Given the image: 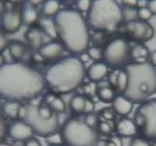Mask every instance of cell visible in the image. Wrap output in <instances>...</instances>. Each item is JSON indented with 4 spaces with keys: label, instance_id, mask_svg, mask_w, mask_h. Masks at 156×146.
I'll list each match as a JSON object with an SVG mask.
<instances>
[{
    "label": "cell",
    "instance_id": "obj_1",
    "mask_svg": "<svg viewBox=\"0 0 156 146\" xmlns=\"http://www.w3.org/2000/svg\"><path fill=\"white\" fill-rule=\"evenodd\" d=\"M44 76L37 69L20 62L0 67V96L12 101H30L42 93Z\"/></svg>",
    "mask_w": 156,
    "mask_h": 146
},
{
    "label": "cell",
    "instance_id": "obj_2",
    "mask_svg": "<svg viewBox=\"0 0 156 146\" xmlns=\"http://www.w3.org/2000/svg\"><path fill=\"white\" fill-rule=\"evenodd\" d=\"M55 23L64 48L73 54L87 51L90 40V27L81 12L73 9H62L55 16Z\"/></svg>",
    "mask_w": 156,
    "mask_h": 146
},
{
    "label": "cell",
    "instance_id": "obj_3",
    "mask_svg": "<svg viewBox=\"0 0 156 146\" xmlns=\"http://www.w3.org/2000/svg\"><path fill=\"white\" fill-rule=\"evenodd\" d=\"M86 75L84 64L76 56H68L55 61L44 75L45 84L55 93L68 94L83 82Z\"/></svg>",
    "mask_w": 156,
    "mask_h": 146
},
{
    "label": "cell",
    "instance_id": "obj_4",
    "mask_svg": "<svg viewBox=\"0 0 156 146\" xmlns=\"http://www.w3.org/2000/svg\"><path fill=\"white\" fill-rule=\"evenodd\" d=\"M128 85L122 93L133 103H143L156 94V67L151 62H132L126 66Z\"/></svg>",
    "mask_w": 156,
    "mask_h": 146
},
{
    "label": "cell",
    "instance_id": "obj_5",
    "mask_svg": "<svg viewBox=\"0 0 156 146\" xmlns=\"http://www.w3.org/2000/svg\"><path fill=\"white\" fill-rule=\"evenodd\" d=\"M123 21L122 10L116 0H92L87 12L89 27L96 31L112 33Z\"/></svg>",
    "mask_w": 156,
    "mask_h": 146
},
{
    "label": "cell",
    "instance_id": "obj_6",
    "mask_svg": "<svg viewBox=\"0 0 156 146\" xmlns=\"http://www.w3.org/2000/svg\"><path fill=\"white\" fill-rule=\"evenodd\" d=\"M61 134L66 146H96L99 141L95 128L77 119H70L64 123Z\"/></svg>",
    "mask_w": 156,
    "mask_h": 146
},
{
    "label": "cell",
    "instance_id": "obj_7",
    "mask_svg": "<svg viewBox=\"0 0 156 146\" xmlns=\"http://www.w3.org/2000/svg\"><path fill=\"white\" fill-rule=\"evenodd\" d=\"M131 47L126 39L117 37L108 42L103 50V60L108 67L119 69L127 66L130 56Z\"/></svg>",
    "mask_w": 156,
    "mask_h": 146
},
{
    "label": "cell",
    "instance_id": "obj_8",
    "mask_svg": "<svg viewBox=\"0 0 156 146\" xmlns=\"http://www.w3.org/2000/svg\"><path fill=\"white\" fill-rule=\"evenodd\" d=\"M37 106L38 105L34 104L26 105L27 111L23 120L31 126L34 134L46 137L58 131L60 123L58 114L55 113L51 119H44L37 112Z\"/></svg>",
    "mask_w": 156,
    "mask_h": 146
},
{
    "label": "cell",
    "instance_id": "obj_9",
    "mask_svg": "<svg viewBox=\"0 0 156 146\" xmlns=\"http://www.w3.org/2000/svg\"><path fill=\"white\" fill-rule=\"evenodd\" d=\"M136 111L144 118V124L140 130L142 137L156 141V99L147 100Z\"/></svg>",
    "mask_w": 156,
    "mask_h": 146
},
{
    "label": "cell",
    "instance_id": "obj_10",
    "mask_svg": "<svg viewBox=\"0 0 156 146\" xmlns=\"http://www.w3.org/2000/svg\"><path fill=\"white\" fill-rule=\"evenodd\" d=\"M125 31L129 39L141 44L152 39L155 33L154 28L151 23L139 19L126 22Z\"/></svg>",
    "mask_w": 156,
    "mask_h": 146
},
{
    "label": "cell",
    "instance_id": "obj_11",
    "mask_svg": "<svg viewBox=\"0 0 156 146\" xmlns=\"http://www.w3.org/2000/svg\"><path fill=\"white\" fill-rule=\"evenodd\" d=\"M8 134L12 139L20 141H28L34 135V130L31 126L24 120L13 122L9 126Z\"/></svg>",
    "mask_w": 156,
    "mask_h": 146
},
{
    "label": "cell",
    "instance_id": "obj_12",
    "mask_svg": "<svg viewBox=\"0 0 156 146\" xmlns=\"http://www.w3.org/2000/svg\"><path fill=\"white\" fill-rule=\"evenodd\" d=\"M23 25L22 12L18 10H5L2 15V29L5 32L12 34L20 30Z\"/></svg>",
    "mask_w": 156,
    "mask_h": 146
},
{
    "label": "cell",
    "instance_id": "obj_13",
    "mask_svg": "<svg viewBox=\"0 0 156 146\" xmlns=\"http://www.w3.org/2000/svg\"><path fill=\"white\" fill-rule=\"evenodd\" d=\"M64 48L62 43L53 41L44 44L37 50V52L44 60L57 61L63 55Z\"/></svg>",
    "mask_w": 156,
    "mask_h": 146
},
{
    "label": "cell",
    "instance_id": "obj_14",
    "mask_svg": "<svg viewBox=\"0 0 156 146\" xmlns=\"http://www.w3.org/2000/svg\"><path fill=\"white\" fill-rule=\"evenodd\" d=\"M108 72V66L104 62H94L90 65L87 70L86 71V74L87 75L88 78L94 82H98L101 80H104L106 77Z\"/></svg>",
    "mask_w": 156,
    "mask_h": 146
},
{
    "label": "cell",
    "instance_id": "obj_15",
    "mask_svg": "<svg viewBox=\"0 0 156 146\" xmlns=\"http://www.w3.org/2000/svg\"><path fill=\"white\" fill-rule=\"evenodd\" d=\"M24 37L29 46L34 49L41 48L44 45V33L39 27H31L26 31Z\"/></svg>",
    "mask_w": 156,
    "mask_h": 146
},
{
    "label": "cell",
    "instance_id": "obj_16",
    "mask_svg": "<svg viewBox=\"0 0 156 146\" xmlns=\"http://www.w3.org/2000/svg\"><path fill=\"white\" fill-rule=\"evenodd\" d=\"M133 108V102L124 96L119 95L115 98L112 101V109L115 113L121 116H128L132 112Z\"/></svg>",
    "mask_w": 156,
    "mask_h": 146
},
{
    "label": "cell",
    "instance_id": "obj_17",
    "mask_svg": "<svg viewBox=\"0 0 156 146\" xmlns=\"http://www.w3.org/2000/svg\"><path fill=\"white\" fill-rule=\"evenodd\" d=\"M117 133L121 137H129L136 135L137 128L133 119L129 118H122L116 124Z\"/></svg>",
    "mask_w": 156,
    "mask_h": 146
},
{
    "label": "cell",
    "instance_id": "obj_18",
    "mask_svg": "<svg viewBox=\"0 0 156 146\" xmlns=\"http://www.w3.org/2000/svg\"><path fill=\"white\" fill-rule=\"evenodd\" d=\"M150 53L151 52L149 51V48L144 44L141 43H137L136 45L132 47L130 50L131 59L135 61L134 62H138V63L147 62V59H149Z\"/></svg>",
    "mask_w": 156,
    "mask_h": 146
},
{
    "label": "cell",
    "instance_id": "obj_19",
    "mask_svg": "<svg viewBox=\"0 0 156 146\" xmlns=\"http://www.w3.org/2000/svg\"><path fill=\"white\" fill-rule=\"evenodd\" d=\"M38 23L39 28L42 30L44 34L53 40L58 38V30L55 20H52L49 17H43L41 20H39Z\"/></svg>",
    "mask_w": 156,
    "mask_h": 146
},
{
    "label": "cell",
    "instance_id": "obj_20",
    "mask_svg": "<svg viewBox=\"0 0 156 146\" xmlns=\"http://www.w3.org/2000/svg\"><path fill=\"white\" fill-rule=\"evenodd\" d=\"M9 53L14 60H20L27 52V46L19 41H12L8 45Z\"/></svg>",
    "mask_w": 156,
    "mask_h": 146
},
{
    "label": "cell",
    "instance_id": "obj_21",
    "mask_svg": "<svg viewBox=\"0 0 156 146\" xmlns=\"http://www.w3.org/2000/svg\"><path fill=\"white\" fill-rule=\"evenodd\" d=\"M60 11V2L58 0H45L42 4V12L46 17L56 16Z\"/></svg>",
    "mask_w": 156,
    "mask_h": 146
},
{
    "label": "cell",
    "instance_id": "obj_22",
    "mask_svg": "<svg viewBox=\"0 0 156 146\" xmlns=\"http://www.w3.org/2000/svg\"><path fill=\"white\" fill-rule=\"evenodd\" d=\"M23 23L28 27H33L38 20V13L33 7H27L22 12Z\"/></svg>",
    "mask_w": 156,
    "mask_h": 146
},
{
    "label": "cell",
    "instance_id": "obj_23",
    "mask_svg": "<svg viewBox=\"0 0 156 146\" xmlns=\"http://www.w3.org/2000/svg\"><path fill=\"white\" fill-rule=\"evenodd\" d=\"M20 107H21V105L20 103V101L9 100V101H7L3 105V111L9 117L16 118L19 116Z\"/></svg>",
    "mask_w": 156,
    "mask_h": 146
},
{
    "label": "cell",
    "instance_id": "obj_24",
    "mask_svg": "<svg viewBox=\"0 0 156 146\" xmlns=\"http://www.w3.org/2000/svg\"><path fill=\"white\" fill-rule=\"evenodd\" d=\"M86 98L81 94H76L71 98L69 101V107L75 112L80 113L83 112Z\"/></svg>",
    "mask_w": 156,
    "mask_h": 146
},
{
    "label": "cell",
    "instance_id": "obj_25",
    "mask_svg": "<svg viewBox=\"0 0 156 146\" xmlns=\"http://www.w3.org/2000/svg\"><path fill=\"white\" fill-rule=\"evenodd\" d=\"M98 96L103 102H105V103L112 102L115 98V91L112 89L111 86L98 88Z\"/></svg>",
    "mask_w": 156,
    "mask_h": 146
},
{
    "label": "cell",
    "instance_id": "obj_26",
    "mask_svg": "<svg viewBox=\"0 0 156 146\" xmlns=\"http://www.w3.org/2000/svg\"><path fill=\"white\" fill-rule=\"evenodd\" d=\"M128 85V73L125 69H121L117 74V81L115 87L119 92L123 93Z\"/></svg>",
    "mask_w": 156,
    "mask_h": 146
},
{
    "label": "cell",
    "instance_id": "obj_27",
    "mask_svg": "<svg viewBox=\"0 0 156 146\" xmlns=\"http://www.w3.org/2000/svg\"><path fill=\"white\" fill-rule=\"evenodd\" d=\"M49 107L52 109L53 112L55 113H64L66 109V105L64 100L62 98L58 96H55L54 98L53 101H51V103L49 104Z\"/></svg>",
    "mask_w": 156,
    "mask_h": 146
},
{
    "label": "cell",
    "instance_id": "obj_28",
    "mask_svg": "<svg viewBox=\"0 0 156 146\" xmlns=\"http://www.w3.org/2000/svg\"><path fill=\"white\" fill-rule=\"evenodd\" d=\"M122 10V17L123 20L126 22L132 21L137 19V9L131 7H123Z\"/></svg>",
    "mask_w": 156,
    "mask_h": 146
},
{
    "label": "cell",
    "instance_id": "obj_29",
    "mask_svg": "<svg viewBox=\"0 0 156 146\" xmlns=\"http://www.w3.org/2000/svg\"><path fill=\"white\" fill-rule=\"evenodd\" d=\"M46 141L50 146H58L64 144L62 134L61 133L59 134L58 131L46 137Z\"/></svg>",
    "mask_w": 156,
    "mask_h": 146
},
{
    "label": "cell",
    "instance_id": "obj_30",
    "mask_svg": "<svg viewBox=\"0 0 156 146\" xmlns=\"http://www.w3.org/2000/svg\"><path fill=\"white\" fill-rule=\"evenodd\" d=\"M87 52L90 55V59L93 60L100 61L101 59H103V50L101 48L98 46H92L87 48Z\"/></svg>",
    "mask_w": 156,
    "mask_h": 146
},
{
    "label": "cell",
    "instance_id": "obj_31",
    "mask_svg": "<svg viewBox=\"0 0 156 146\" xmlns=\"http://www.w3.org/2000/svg\"><path fill=\"white\" fill-rule=\"evenodd\" d=\"M37 112L41 117L47 119L53 117V116L55 114V112H53L52 109L47 105H38L37 106Z\"/></svg>",
    "mask_w": 156,
    "mask_h": 146
},
{
    "label": "cell",
    "instance_id": "obj_32",
    "mask_svg": "<svg viewBox=\"0 0 156 146\" xmlns=\"http://www.w3.org/2000/svg\"><path fill=\"white\" fill-rule=\"evenodd\" d=\"M152 13L150 9L145 6V7H140L137 9V19L143 21H147L150 20L152 16Z\"/></svg>",
    "mask_w": 156,
    "mask_h": 146
},
{
    "label": "cell",
    "instance_id": "obj_33",
    "mask_svg": "<svg viewBox=\"0 0 156 146\" xmlns=\"http://www.w3.org/2000/svg\"><path fill=\"white\" fill-rule=\"evenodd\" d=\"M92 4V0H77L75 5L80 12H88Z\"/></svg>",
    "mask_w": 156,
    "mask_h": 146
},
{
    "label": "cell",
    "instance_id": "obj_34",
    "mask_svg": "<svg viewBox=\"0 0 156 146\" xmlns=\"http://www.w3.org/2000/svg\"><path fill=\"white\" fill-rule=\"evenodd\" d=\"M86 123L87 125H89L90 126L93 127V128H95L96 126H98V115H96L94 112H91V113L87 114L86 116L85 120H84Z\"/></svg>",
    "mask_w": 156,
    "mask_h": 146
},
{
    "label": "cell",
    "instance_id": "obj_35",
    "mask_svg": "<svg viewBox=\"0 0 156 146\" xmlns=\"http://www.w3.org/2000/svg\"><path fill=\"white\" fill-rule=\"evenodd\" d=\"M98 129L102 134L105 135H109L112 131V127L109 123L106 121L100 122L98 125Z\"/></svg>",
    "mask_w": 156,
    "mask_h": 146
},
{
    "label": "cell",
    "instance_id": "obj_36",
    "mask_svg": "<svg viewBox=\"0 0 156 146\" xmlns=\"http://www.w3.org/2000/svg\"><path fill=\"white\" fill-rule=\"evenodd\" d=\"M101 115L106 121H112L115 119V112L113 109H109V108H105L103 109L101 112Z\"/></svg>",
    "mask_w": 156,
    "mask_h": 146
},
{
    "label": "cell",
    "instance_id": "obj_37",
    "mask_svg": "<svg viewBox=\"0 0 156 146\" xmlns=\"http://www.w3.org/2000/svg\"><path fill=\"white\" fill-rule=\"evenodd\" d=\"M129 146H151L148 140L144 137H134L131 140Z\"/></svg>",
    "mask_w": 156,
    "mask_h": 146
},
{
    "label": "cell",
    "instance_id": "obj_38",
    "mask_svg": "<svg viewBox=\"0 0 156 146\" xmlns=\"http://www.w3.org/2000/svg\"><path fill=\"white\" fill-rule=\"evenodd\" d=\"M8 45H9V41H8L7 37L3 31L0 30V53L3 52L5 48H8Z\"/></svg>",
    "mask_w": 156,
    "mask_h": 146
},
{
    "label": "cell",
    "instance_id": "obj_39",
    "mask_svg": "<svg viewBox=\"0 0 156 146\" xmlns=\"http://www.w3.org/2000/svg\"><path fill=\"white\" fill-rule=\"evenodd\" d=\"M94 101L91 99H88V98H86L85 104H84V108H83V112L85 113H91V112H94Z\"/></svg>",
    "mask_w": 156,
    "mask_h": 146
},
{
    "label": "cell",
    "instance_id": "obj_40",
    "mask_svg": "<svg viewBox=\"0 0 156 146\" xmlns=\"http://www.w3.org/2000/svg\"><path fill=\"white\" fill-rule=\"evenodd\" d=\"M106 146H122V139L119 136H114L107 141Z\"/></svg>",
    "mask_w": 156,
    "mask_h": 146
},
{
    "label": "cell",
    "instance_id": "obj_41",
    "mask_svg": "<svg viewBox=\"0 0 156 146\" xmlns=\"http://www.w3.org/2000/svg\"><path fill=\"white\" fill-rule=\"evenodd\" d=\"M122 4L124 7L136 8L138 5V0H122Z\"/></svg>",
    "mask_w": 156,
    "mask_h": 146
},
{
    "label": "cell",
    "instance_id": "obj_42",
    "mask_svg": "<svg viewBox=\"0 0 156 146\" xmlns=\"http://www.w3.org/2000/svg\"><path fill=\"white\" fill-rule=\"evenodd\" d=\"M79 57H78V59H80V62H82V63H86V62H89V61L90 60V55H88V53L87 52V51L86 52H82V53L79 54Z\"/></svg>",
    "mask_w": 156,
    "mask_h": 146
},
{
    "label": "cell",
    "instance_id": "obj_43",
    "mask_svg": "<svg viewBox=\"0 0 156 146\" xmlns=\"http://www.w3.org/2000/svg\"><path fill=\"white\" fill-rule=\"evenodd\" d=\"M147 7L150 9L153 15L156 14V0H148Z\"/></svg>",
    "mask_w": 156,
    "mask_h": 146
},
{
    "label": "cell",
    "instance_id": "obj_44",
    "mask_svg": "<svg viewBox=\"0 0 156 146\" xmlns=\"http://www.w3.org/2000/svg\"><path fill=\"white\" fill-rule=\"evenodd\" d=\"M25 146H41V144L37 139L32 137V138L29 139L28 141H26Z\"/></svg>",
    "mask_w": 156,
    "mask_h": 146
},
{
    "label": "cell",
    "instance_id": "obj_45",
    "mask_svg": "<svg viewBox=\"0 0 156 146\" xmlns=\"http://www.w3.org/2000/svg\"><path fill=\"white\" fill-rule=\"evenodd\" d=\"M8 130L6 128L5 125L4 124V123L0 121V141L2 138H4V137L5 136L6 133H7Z\"/></svg>",
    "mask_w": 156,
    "mask_h": 146
},
{
    "label": "cell",
    "instance_id": "obj_46",
    "mask_svg": "<svg viewBox=\"0 0 156 146\" xmlns=\"http://www.w3.org/2000/svg\"><path fill=\"white\" fill-rule=\"evenodd\" d=\"M117 74L118 73H115L114 72L111 73L109 74V77H108V82H109L110 85H116V81H117Z\"/></svg>",
    "mask_w": 156,
    "mask_h": 146
},
{
    "label": "cell",
    "instance_id": "obj_47",
    "mask_svg": "<svg viewBox=\"0 0 156 146\" xmlns=\"http://www.w3.org/2000/svg\"><path fill=\"white\" fill-rule=\"evenodd\" d=\"M149 62H151V64L156 67V49L154 50L152 52L150 53V55H149Z\"/></svg>",
    "mask_w": 156,
    "mask_h": 146
},
{
    "label": "cell",
    "instance_id": "obj_48",
    "mask_svg": "<svg viewBox=\"0 0 156 146\" xmlns=\"http://www.w3.org/2000/svg\"><path fill=\"white\" fill-rule=\"evenodd\" d=\"M55 98V95L54 94H48L46 96L44 97V101H45L46 103H48V105H49L51 101H53V99Z\"/></svg>",
    "mask_w": 156,
    "mask_h": 146
},
{
    "label": "cell",
    "instance_id": "obj_49",
    "mask_svg": "<svg viewBox=\"0 0 156 146\" xmlns=\"http://www.w3.org/2000/svg\"><path fill=\"white\" fill-rule=\"evenodd\" d=\"M26 111H27V109H26V105H21L20 109L19 112V116L18 117H20L22 119H23L26 115Z\"/></svg>",
    "mask_w": 156,
    "mask_h": 146
},
{
    "label": "cell",
    "instance_id": "obj_50",
    "mask_svg": "<svg viewBox=\"0 0 156 146\" xmlns=\"http://www.w3.org/2000/svg\"><path fill=\"white\" fill-rule=\"evenodd\" d=\"M45 0H28V2L30 4L33 5H38L40 4H43Z\"/></svg>",
    "mask_w": 156,
    "mask_h": 146
},
{
    "label": "cell",
    "instance_id": "obj_51",
    "mask_svg": "<svg viewBox=\"0 0 156 146\" xmlns=\"http://www.w3.org/2000/svg\"><path fill=\"white\" fill-rule=\"evenodd\" d=\"M60 1L62 2V3L65 4V5H74V4H76L77 0H60Z\"/></svg>",
    "mask_w": 156,
    "mask_h": 146
},
{
    "label": "cell",
    "instance_id": "obj_52",
    "mask_svg": "<svg viewBox=\"0 0 156 146\" xmlns=\"http://www.w3.org/2000/svg\"><path fill=\"white\" fill-rule=\"evenodd\" d=\"M5 5H4L3 2L0 0V15H2L5 12Z\"/></svg>",
    "mask_w": 156,
    "mask_h": 146
},
{
    "label": "cell",
    "instance_id": "obj_53",
    "mask_svg": "<svg viewBox=\"0 0 156 146\" xmlns=\"http://www.w3.org/2000/svg\"><path fill=\"white\" fill-rule=\"evenodd\" d=\"M5 57H4L3 55L0 53V67H2L3 65L5 64Z\"/></svg>",
    "mask_w": 156,
    "mask_h": 146
},
{
    "label": "cell",
    "instance_id": "obj_54",
    "mask_svg": "<svg viewBox=\"0 0 156 146\" xmlns=\"http://www.w3.org/2000/svg\"><path fill=\"white\" fill-rule=\"evenodd\" d=\"M106 144H107V141H101V140L99 139V141H98L96 146H106Z\"/></svg>",
    "mask_w": 156,
    "mask_h": 146
},
{
    "label": "cell",
    "instance_id": "obj_55",
    "mask_svg": "<svg viewBox=\"0 0 156 146\" xmlns=\"http://www.w3.org/2000/svg\"><path fill=\"white\" fill-rule=\"evenodd\" d=\"M9 2H12V3H15V4H19L23 2L24 0H8Z\"/></svg>",
    "mask_w": 156,
    "mask_h": 146
},
{
    "label": "cell",
    "instance_id": "obj_56",
    "mask_svg": "<svg viewBox=\"0 0 156 146\" xmlns=\"http://www.w3.org/2000/svg\"><path fill=\"white\" fill-rule=\"evenodd\" d=\"M0 146H12V145L8 144V143H5V142H2V141H0Z\"/></svg>",
    "mask_w": 156,
    "mask_h": 146
},
{
    "label": "cell",
    "instance_id": "obj_57",
    "mask_svg": "<svg viewBox=\"0 0 156 146\" xmlns=\"http://www.w3.org/2000/svg\"><path fill=\"white\" fill-rule=\"evenodd\" d=\"M2 110H3V106H2V103H1V101H0V114H1Z\"/></svg>",
    "mask_w": 156,
    "mask_h": 146
},
{
    "label": "cell",
    "instance_id": "obj_58",
    "mask_svg": "<svg viewBox=\"0 0 156 146\" xmlns=\"http://www.w3.org/2000/svg\"><path fill=\"white\" fill-rule=\"evenodd\" d=\"M151 146H156V141H154V143H153V144H151Z\"/></svg>",
    "mask_w": 156,
    "mask_h": 146
},
{
    "label": "cell",
    "instance_id": "obj_59",
    "mask_svg": "<svg viewBox=\"0 0 156 146\" xmlns=\"http://www.w3.org/2000/svg\"><path fill=\"white\" fill-rule=\"evenodd\" d=\"M58 146H63V145H58Z\"/></svg>",
    "mask_w": 156,
    "mask_h": 146
}]
</instances>
